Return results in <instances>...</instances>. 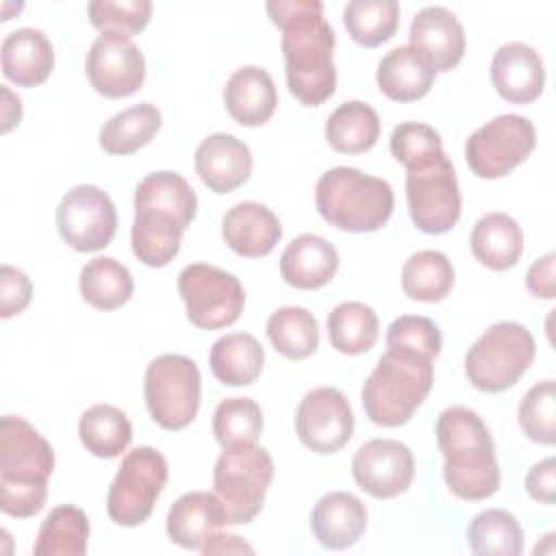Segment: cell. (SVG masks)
Here are the masks:
<instances>
[{"instance_id":"60d3db41","label":"cell","mask_w":556,"mask_h":556,"mask_svg":"<svg viewBox=\"0 0 556 556\" xmlns=\"http://www.w3.org/2000/svg\"><path fill=\"white\" fill-rule=\"evenodd\" d=\"M519 426L523 434L541 445L556 443V382L552 378L530 387L519 402Z\"/></svg>"},{"instance_id":"3957f363","label":"cell","mask_w":556,"mask_h":556,"mask_svg":"<svg viewBox=\"0 0 556 556\" xmlns=\"http://www.w3.org/2000/svg\"><path fill=\"white\" fill-rule=\"evenodd\" d=\"M437 443L443 454L447 489L465 502L486 500L497 493L502 473L495 443L482 417L465 406H450L437 419Z\"/></svg>"},{"instance_id":"74e56055","label":"cell","mask_w":556,"mask_h":556,"mask_svg":"<svg viewBox=\"0 0 556 556\" xmlns=\"http://www.w3.org/2000/svg\"><path fill=\"white\" fill-rule=\"evenodd\" d=\"M267 337L287 358H308L319 345L317 319L302 306H282L267 319Z\"/></svg>"},{"instance_id":"836d02e7","label":"cell","mask_w":556,"mask_h":556,"mask_svg":"<svg viewBox=\"0 0 556 556\" xmlns=\"http://www.w3.org/2000/svg\"><path fill=\"white\" fill-rule=\"evenodd\" d=\"M89 519L72 504L52 508L39 526L33 552L37 556H83L87 552Z\"/></svg>"},{"instance_id":"4dcf8cb0","label":"cell","mask_w":556,"mask_h":556,"mask_svg":"<svg viewBox=\"0 0 556 556\" xmlns=\"http://www.w3.org/2000/svg\"><path fill=\"white\" fill-rule=\"evenodd\" d=\"M161 128V111L152 102L132 104L113 117H109L100 128V148L109 154H132L148 146Z\"/></svg>"},{"instance_id":"c3c4849f","label":"cell","mask_w":556,"mask_h":556,"mask_svg":"<svg viewBox=\"0 0 556 556\" xmlns=\"http://www.w3.org/2000/svg\"><path fill=\"white\" fill-rule=\"evenodd\" d=\"M202 554H243V552H254V547L250 543H245L243 539L235 536V534H213L202 547Z\"/></svg>"},{"instance_id":"8992f818","label":"cell","mask_w":556,"mask_h":556,"mask_svg":"<svg viewBox=\"0 0 556 556\" xmlns=\"http://www.w3.org/2000/svg\"><path fill=\"white\" fill-rule=\"evenodd\" d=\"M393 189L387 180L356 167H332L315 187V206L334 228L374 232L393 215Z\"/></svg>"},{"instance_id":"5b68a950","label":"cell","mask_w":556,"mask_h":556,"mask_svg":"<svg viewBox=\"0 0 556 556\" xmlns=\"http://www.w3.org/2000/svg\"><path fill=\"white\" fill-rule=\"evenodd\" d=\"M432 384V356L402 345L387 348L361 389L365 415L378 426L397 428L424 404Z\"/></svg>"},{"instance_id":"cb8c5ba5","label":"cell","mask_w":556,"mask_h":556,"mask_svg":"<svg viewBox=\"0 0 556 556\" xmlns=\"http://www.w3.org/2000/svg\"><path fill=\"white\" fill-rule=\"evenodd\" d=\"M437 70L428 56L415 46H397L389 50L376 70L378 89L395 102H413L424 98L434 85Z\"/></svg>"},{"instance_id":"7a4b0ae2","label":"cell","mask_w":556,"mask_h":556,"mask_svg":"<svg viewBox=\"0 0 556 556\" xmlns=\"http://www.w3.org/2000/svg\"><path fill=\"white\" fill-rule=\"evenodd\" d=\"M198 198L176 172H152L135 189V219L130 243L148 267H165L180 250L185 228L193 222Z\"/></svg>"},{"instance_id":"7dc6e473","label":"cell","mask_w":556,"mask_h":556,"mask_svg":"<svg viewBox=\"0 0 556 556\" xmlns=\"http://www.w3.org/2000/svg\"><path fill=\"white\" fill-rule=\"evenodd\" d=\"M554 265H556V254L549 252L534 261L526 274V289L534 298L552 300L556 295V280H554Z\"/></svg>"},{"instance_id":"7bdbcfd3","label":"cell","mask_w":556,"mask_h":556,"mask_svg":"<svg viewBox=\"0 0 556 556\" xmlns=\"http://www.w3.org/2000/svg\"><path fill=\"white\" fill-rule=\"evenodd\" d=\"M389 148L393 159L406 169L443 152L441 135L421 122H402L393 128Z\"/></svg>"},{"instance_id":"9a60e30c","label":"cell","mask_w":556,"mask_h":556,"mask_svg":"<svg viewBox=\"0 0 556 556\" xmlns=\"http://www.w3.org/2000/svg\"><path fill=\"white\" fill-rule=\"evenodd\" d=\"M295 432L302 445L317 454L339 452L354 432V413L348 397L334 387L308 391L295 410Z\"/></svg>"},{"instance_id":"ee69618b","label":"cell","mask_w":556,"mask_h":556,"mask_svg":"<svg viewBox=\"0 0 556 556\" xmlns=\"http://www.w3.org/2000/svg\"><path fill=\"white\" fill-rule=\"evenodd\" d=\"M384 341H387V348L402 345V348L424 352L432 358L439 356L443 345L439 326L432 319L421 315H400L397 319H393L391 326L387 328Z\"/></svg>"},{"instance_id":"d6a6232c","label":"cell","mask_w":556,"mask_h":556,"mask_svg":"<svg viewBox=\"0 0 556 556\" xmlns=\"http://www.w3.org/2000/svg\"><path fill=\"white\" fill-rule=\"evenodd\" d=\"M80 443L98 458H115L132 441V426L124 410L113 404L89 406L78 421Z\"/></svg>"},{"instance_id":"d590c367","label":"cell","mask_w":556,"mask_h":556,"mask_svg":"<svg viewBox=\"0 0 556 556\" xmlns=\"http://www.w3.org/2000/svg\"><path fill=\"white\" fill-rule=\"evenodd\" d=\"M467 543L476 556H519L526 541L513 513L489 508L469 521Z\"/></svg>"},{"instance_id":"277c9868","label":"cell","mask_w":556,"mask_h":556,"mask_svg":"<svg viewBox=\"0 0 556 556\" xmlns=\"http://www.w3.org/2000/svg\"><path fill=\"white\" fill-rule=\"evenodd\" d=\"M54 471L52 445L26 419L4 415L0 421V508L11 517L37 515L48 497Z\"/></svg>"},{"instance_id":"52a82bcc","label":"cell","mask_w":556,"mask_h":556,"mask_svg":"<svg viewBox=\"0 0 556 556\" xmlns=\"http://www.w3.org/2000/svg\"><path fill=\"white\" fill-rule=\"evenodd\" d=\"M534 339L517 321H497L489 326L465 354V376L486 393H500L517 384L534 361Z\"/></svg>"},{"instance_id":"4316f807","label":"cell","mask_w":556,"mask_h":556,"mask_svg":"<svg viewBox=\"0 0 556 556\" xmlns=\"http://www.w3.org/2000/svg\"><path fill=\"white\" fill-rule=\"evenodd\" d=\"M339 269V254L330 241L319 235L295 237L280 256V276L295 289H319L328 285Z\"/></svg>"},{"instance_id":"8fae6325","label":"cell","mask_w":556,"mask_h":556,"mask_svg":"<svg viewBox=\"0 0 556 556\" xmlns=\"http://www.w3.org/2000/svg\"><path fill=\"white\" fill-rule=\"evenodd\" d=\"M167 482V460L154 447H135L124 458L106 495V513L117 526L143 523Z\"/></svg>"},{"instance_id":"7402d4cb","label":"cell","mask_w":556,"mask_h":556,"mask_svg":"<svg viewBox=\"0 0 556 556\" xmlns=\"http://www.w3.org/2000/svg\"><path fill=\"white\" fill-rule=\"evenodd\" d=\"M226 523L224 506L215 493L191 491L169 506L165 530L172 543L185 549H200Z\"/></svg>"},{"instance_id":"30bf717a","label":"cell","mask_w":556,"mask_h":556,"mask_svg":"<svg viewBox=\"0 0 556 556\" xmlns=\"http://www.w3.org/2000/svg\"><path fill=\"white\" fill-rule=\"evenodd\" d=\"M406 202L413 224L426 235H443L456 226L463 200L445 152L406 169Z\"/></svg>"},{"instance_id":"f546056e","label":"cell","mask_w":556,"mask_h":556,"mask_svg":"<svg viewBox=\"0 0 556 556\" xmlns=\"http://www.w3.org/2000/svg\"><path fill=\"white\" fill-rule=\"evenodd\" d=\"M380 137L378 113L361 100L339 104L326 119V141L343 154H361L376 146Z\"/></svg>"},{"instance_id":"7c38bea8","label":"cell","mask_w":556,"mask_h":556,"mask_svg":"<svg viewBox=\"0 0 556 556\" xmlns=\"http://www.w3.org/2000/svg\"><path fill=\"white\" fill-rule=\"evenodd\" d=\"M187 319L202 330H219L239 319L245 291L239 278L208 263H191L178 274Z\"/></svg>"},{"instance_id":"83f0119b","label":"cell","mask_w":556,"mask_h":556,"mask_svg":"<svg viewBox=\"0 0 556 556\" xmlns=\"http://www.w3.org/2000/svg\"><path fill=\"white\" fill-rule=\"evenodd\" d=\"M469 245L480 265L493 271H506L515 267L523 254V232L510 215L486 213L476 222Z\"/></svg>"},{"instance_id":"44dd1931","label":"cell","mask_w":556,"mask_h":556,"mask_svg":"<svg viewBox=\"0 0 556 556\" xmlns=\"http://www.w3.org/2000/svg\"><path fill=\"white\" fill-rule=\"evenodd\" d=\"M222 237L235 254L261 258L276 248L282 237V226L276 213L265 204L239 202L224 213Z\"/></svg>"},{"instance_id":"2e32d148","label":"cell","mask_w":556,"mask_h":556,"mask_svg":"<svg viewBox=\"0 0 556 556\" xmlns=\"http://www.w3.org/2000/svg\"><path fill=\"white\" fill-rule=\"evenodd\" d=\"M91 87L104 98L132 96L146 80L141 48L126 35L100 33L85 61Z\"/></svg>"},{"instance_id":"484cf974","label":"cell","mask_w":556,"mask_h":556,"mask_svg":"<svg viewBox=\"0 0 556 556\" xmlns=\"http://www.w3.org/2000/svg\"><path fill=\"white\" fill-rule=\"evenodd\" d=\"M224 104L241 126H263L278 106L276 85L263 67L243 65L226 80Z\"/></svg>"},{"instance_id":"bcb514c9","label":"cell","mask_w":556,"mask_h":556,"mask_svg":"<svg viewBox=\"0 0 556 556\" xmlns=\"http://www.w3.org/2000/svg\"><path fill=\"white\" fill-rule=\"evenodd\" d=\"M526 491L532 500L541 504L556 502V460L552 456L532 465L526 476Z\"/></svg>"},{"instance_id":"ba28073f","label":"cell","mask_w":556,"mask_h":556,"mask_svg":"<svg viewBox=\"0 0 556 556\" xmlns=\"http://www.w3.org/2000/svg\"><path fill=\"white\" fill-rule=\"evenodd\" d=\"M274 480V460L256 443L228 447L213 469V493L224 506L228 523H250L261 510Z\"/></svg>"},{"instance_id":"f1b7e54d","label":"cell","mask_w":556,"mask_h":556,"mask_svg":"<svg viewBox=\"0 0 556 556\" xmlns=\"http://www.w3.org/2000/svg\"><path fill=\"white\" fill-rule=\"evenodd\" d=\"M263 363V345L250 332H228L219 337L208 352V367L226 387L252 384L261 376Z\"/></svg>"},{"instance_id":"6da1fadb","label":"cell","mask_w":556,"mask_h":556,"mask_svg":"<svg viewBox=\"0 0 556 556\" xmlns=\"http://www.w3.org/2000/svg\"><path fill=\"white\" fill-rule=\"evenodd\" d=\"M271 22L282 30L287 87L304 106H319L337 87L334 30L319 0H269Z\"/></svg>"},{"instance_id":"f6af8a7d","label":"cell","mask_w":556,"mask_h":556,"mask_svg":"<svg viewBox=\"0 0 556 556\" xmlns=\"http://www.w3.org/2000/svg\"><path fill=\"white\" fill-rule=\"evenodd\" d=\"M33 298V282L30 278L13 267V265H2L0 269V317H13L22 313Z\"/></svg>"},{"instance_id":"ffe728a7","label":"cell","mask_w":556,"mask_h":556,"mask_svg":"<svg viewBox=\"0 0 556 556\" xmlns=\"http://www.w3.org/2000/svg\"><path fill=\"white\" fill-rule=\"evenodd\" d=\"M408 39L410 46L428 56L437 74L456 67L467 46L463 24L445 7H424L417 11L408 28Z\"/></svg>"},{"instance_id":"1f68e13d","label":"cell","mask_w":556,"mask_h":556,"mask_svg":"<svg viewBox=\"0 0 556 556\" xmlns=\"http://www.w3.org/2000/svg\"><path fill=\"white\" fill-rule=\"evenodd\" d=\"M80 295L98 311H115L132 295V276L126 265L111 256H96L87 261L78 276Z\"/></svg>"},{"instance_id":"9c48e42d","label":"cell","mask_w":556,"mask_h":556,"mask_svg":"<svg viewBox=\"0 0 556 556\" xmlns=\"http://www.w3.org/2000/svg\"><path fill=\"white\" fill-rule=\"evenodd\" d=\"M146 406L165 430L187 428L200 408V369L182 354H161L143 376Z\"/></svg>"},{"instance_id":"d4e9b609","label":"cell","mask_w":556,"mask_h":556,"mask_svg":"<svg viewBox=\"0 0 556 556\" xmlns=\"http://www.w3.org/2000/svg\"><path fill=\"white\" fill-rule=\"evenodd\" d=\"M2 74L20 87L41 85L54 67V48L43 30L17 28L2 39Z\"/></svg>"},{"instance_id":"5bb4252c","label":"cell","mask_w":556,"mask_h":556,"mask_svg":"<svg viewBox=\"0 0 556 556\" xmlns=\"http://www.w3.org/2000/svg\"><path fill=\"white\" fill-rule=\"evenodd\" d=\"M61 239L76 252H98L117 230V211L106 191L96 185L72 187L56 206Z\"/></svg>"},{"instance_id":"603a6c76","label":"cell","mask_w":556,"mask_h":556,"mask_svg":"<svg viewBox=\"0 0 556 556\" xmlns=\"http://www.w3.org/2000/svg\"><path fill=\"white\" fill-rule=\"evenodd\" d=\"M367 528L365 504L348 491L326 493L311 510V530L328 549L352 547Z\"/></svg>"},{"instance_id":"ab89813d","label":"cell","mask_w":556,"mask_h":556,"mask_svg":"<svg viewBox=\"0 0 556 556\" xmlns=\"http://www.w3.org/2000/svg\"><path fill=\"white\" fill-rule=\"evenodd\" d=\"M263 432V410L252 397H226L213 413V434L228 450L256 443Z\"/></svg>"},{"instance_id":"4fadbf2b","label":"cell","mask_w":556,"mask_h":556,"mask_svg":"<svg viewBox=\"0 0 556 556\" xmlns=\"http://www.w3.org/2000/svg\"><path fill=\"white\" fill-rule=\"evenodd\" d=\"M534 146V124L517 113H504L469 135L465 141V161L478 178L493 180L521 165Z\"/></svg>"},{"instance_id":"8d00e7d4","label":"cell","mask_w":556,"mask_h":556,"mask_svg":"<svg viewBox=\"0 0 556 556\" xmlns=\"http://www.w3.org/2000/svg\"><path fill=\"white\" fill-rule=\"evenodd\" d=\"M454 287L452 261L439 250H419L402 267V289L417 302H441Z\"/></svg>"},{"instance_id":"ac0fdd59","label":"cell","mask_w":556,"mask_h":556,"mask_svg":"<svg viewBox=\"0 0 556 556\" xmlns=\"http://www.w3.org/2000/svg\"><path fill=\"white\" fill-rule=\"evenodd\" d=\"M491 83L504 100L513 104H528L543 93V59L532 46L523 41H508L493 54Z\"/></svg>"},{"instance_id":"e0dca14e","label":"cell","mask_w":556,"mask_h":556,"mask_svg":"<svg viewBox=\"0 0 556 556\" xmlns=\"http://www.w3.org/2000/svg\"><path fill=\"white\" fill-rule=\"evenodd\" d=\"M352 476L358 489L378 500L404 493L415 478V458L408 445L395 439H371L352 458Z\"/></svg>"},{"instance_id":"b9f144b4","label":"cell","mask_w":556,"mask_h":556,"mask_svg":"<svg viewBox=\"0 0 556 556\" xmlns=\"http://www.w3.org/2000/svg\"><path fill=\"white\" fill-rule=\"evenodd\" d=\"M91 24L100 33L132 37L143 30L152 17L150 0H91L87 4Z\"/></svg>"},{"instance_id":"681fc988","label":"cell","mask_w":556,"mask_h":556,"mask_svg":"<svg viewBox=\"0 0 556 556\" xmlns=\"http://www.w3.org/2000/svg\"><path fill=\"white\" fill-rule=\"evenodd\" d=\"M4 98V109H2V132H9L15 124H20L22 117V100L15 98L7 87L0 89Z\"/></svg>"},{"instance_id":"d6986e66","label":"cell","mask_w":556,"mask_h":556,"mask_svg":"<svg viewBox=\"0 0 556 556\" xmlns=\"http://www.w3.org/2000/svg\"><path fill=\"white\" fill-rule=\"evenodd\" d=\"M195 174L213 193H230L252 174L250 148L228 132H215L195 148Z\"/></svg>"},{"instance_id":"e575fe53","label":"cell","mask_w":556,"mask_h":556,"mask_svg":"<svg viewBox=\"0 0 556 556\" xmlns=\"http://www.w3.org/2000/svg\"><path fill=\"white\" fill-rule=\"evenodd\" d=\"M378 315L363 302H341L328 315L330 345L348 356L369 352L378 341Z\"/></svg>"},{"instance_id":"f35d334b","label":"cell","mask_w":556,"mask_h":556,"mask_svg":"<svg viewBox=\"0 0 556 556\" xmlns=\"http://www.w3.org/2000/svg\"><path fill=\"white\" fill-rule=\"evenodd\" d=\"M400 22L395 0H352L343 9V24L352 41L363 48H376L389 41Z\"/></svg>"}]
</instances>
